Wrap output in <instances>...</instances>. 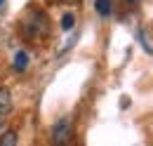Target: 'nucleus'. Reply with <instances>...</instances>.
Listing matches in <instances>:
<instances>
[{"label":"nucleus","mask_w":153,"mask_h":146,"mask_svg":"<svg viewBox=\"0 0 153 146\" xmlns=\"http://www.w3.org/2000/svg\"><path fill=\"white\" fill-rule=\"evenodd\" d=\"M26 66H28V54L21 50V52L14 54V69H17V71H26Z\"/></svg>","instance_id":"7ed1b4c3"},{"label":"nucleus","mask_w":153,"mask_h":146,"mask_svg":"<svg viewBox=\"0 0 153 146\" xmlns=\"http://www.w3.org/2000/svg\"><path fill=\"white\" fill-rule=\"evenodd\" d=\"M0 2H2V0H0Z\"/></svg>","instance_id":"0eeeda50"},{"label":"nucleus","mask_w":153,"mask_h":146,"mask_svg":"<svg viewBox=\"0 0 153 146\" xmlns=\"http://www.w3.org/2000/svg\"><path fill=\"white\" fill-rule=\"evenodd\" d=\"M0 146H17V132L14 130H7L0 134Z\"/></svg>","instance_id":"f03ea898"},{"label":"nucleus","mask_w":153,"mask_h":146,"mask_svg":"<svg viewBox=\"0 0 153 146\" xmlns=\"http://www.w3.org/2000/svg\"><path fill=\"white\" fill-rule=\"evenodd\" d=\"M7 111H10V94L0 90V113H7Z\"/></svg>","instance_id":"423d86ee"},{"label":"nucleus","mask_w":153,"mask_h":146,"mask_svg":"<svg viewBox=\"0 0 153 146\" xmlns=\"http://www.w3.org/2000/svg\"><path fill=\"white\" fill-rule=\"evenodd\" d=\"M71 137H73V125H71V120H68V118H61L57 125L52 127V142L57 146H66L71 142Z\"/></svg>","instance_id":"f257e3e1"},{"label":"nucleus","mask_w":153,"mask_h":146,"mask_svg":"<svg viewBox=\"0 0 153 146\" xmlns=\"http://www.w3.org/2000/svg\"><path fill=\"white\" fill-rule=\"evenodd\" d=\"M97 12L99 14H111V0H97Z\"/></svg>","instance_id":"39448f33"},{"label":"nucleus","mask_w":153,"mask_h":146,"mask_svg":"<svg viewBox=\"0 0 153 146\" xmlns=\"http://www.w3.org/2000/svg\"><path fill=\"white\" fill-rule=\"evenodd\" d=\"M73 24H76V17H73L71 12H66V14L61 17V28H64V31H71Z\"/></svg>","instance_id":"20e7f679"}]
</instances>
